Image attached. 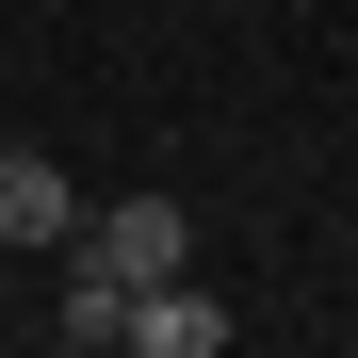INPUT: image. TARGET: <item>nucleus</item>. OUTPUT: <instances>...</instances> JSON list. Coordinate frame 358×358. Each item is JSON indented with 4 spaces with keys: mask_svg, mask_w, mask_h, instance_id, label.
<instances>
[{
    "mask_svg": "<svg viewBox=\"0 0 358 358\" xmlns=\"http://www.w3.org/2000/svg\"><path fill=\"white\" fill-rule=\"evenodd\" d=\"M82 245L147 293V277H179V261H196V212H179V196H98V212H82Z\"/></svg>",
    "mask_w": 358,
    "mask_h": 358,
    "instance_id": "f257e3e1",
    "label": "nucleus"
},
{
    "mask_svg": "<svg viewBox=\"0 0 358 358\" xmlns=\"http://www.w3.org/2000/svg\"><path fill=\"white\" fill-rule=\"evenodd\" d=\"M131 358H228V293H196V261L131 293Z\"/></svg>",
    "mask_w": 358,
    "mask_h": 358,
    "instance_id": "f03ea898",
    "label": "nucleus"
},
{
    "mask_svg": "<svg viewBox=\"0 0 358 358\" xmlns=\"http://www.w3.org/2000/svg\"><path fill=\"white\" fill-rule=\"evenodd\" d=\"M0 245H82V179L33 163V147H0Z\"/></svg>",
    "mask_w": 358,
    "mask_h": 358,
    "instance_id": "20e7f679",
    "label": "nucleus"
},
{
    "mask_svg": "<svg viewBox=\"0 0 358 358\" xmlns=\"http://www.w3.org/2000/svg\"><path fill=\"white\" fill-rule=\"evenodd\" d=\"M49 342H66V358H114V342H131V277H114L98 245H66V293H49Z\"/></svg>",
    "mask_w": 358,
    "mask_h": 358,
    "instance_id": "7ed1b4c3",
    "label": "nucleus"
}]
</instances>
